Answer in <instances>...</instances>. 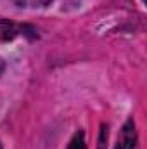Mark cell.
Instances as JSON below:
<instances>
[{"label":"cell","instance_id":"5b68a950","mask_svg":"<svg viewBox=\"0 0 147 149\" xmlns=\"http://www.w3.org/2000/svg\"><path fill=\"white\" fill-rule=\"evenodd\" d=\"M142 2H146V0H142Z\"/></svg>","mask_w":147,"mask_h":149},{"label":"cell","instance_id":"277c9868","mask_svg":"<svg viewBox=\"0 0 147 149\" xmlns=\"http://www.w3.org/2000/svg\"><path fill=\"white\" fill-rule=\"evenodd\" d=\"M0 149H3V148H2V144H0Z\"/></svg>","mask_w":147,"mask_h":149},{"label":"cell","instance_id":"3957f363","mask_svg":"<svg viewBox=\"0 0 147 149\" xmlns=\"http://www.w3.org/2000/svg\"><path fill=\"white\" fill-rule=\"evenodd\" d=\"M3 70H5V63H3V59L0 57V74L3 73Z\"/></svg>","mask_w":147,"mask_h":149},{"label":"cell","instance_id":"7a4b0ae2","mask_svg":"<svg viewBox=\"0 0 147 149\" xmlns=\"http://www.w3.org/2000/svg\"><path fill=\"white\" fill-rule=\"evenodd\" d=\"M14 37H16V28H14V24L0 21V43H2V42H7V40H12Z\"/></svg>","mask_w":147,"mask_h":149},{"label":"cell","instance_id":"6da1fadb","mask_svg":"<svg viewBox=\"0 0 147 149\" xmlns=\"http://www.w3.org/2000/svg\"><path fill=\"white\" fill-rule=\"evenodd\" d=\"M16 5L24 7V9H40V7H47L50 5L54 0H14Z\"/></svg>","mask_w":147,"mask_h":149}]
</instances>
